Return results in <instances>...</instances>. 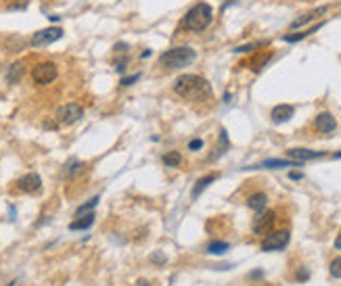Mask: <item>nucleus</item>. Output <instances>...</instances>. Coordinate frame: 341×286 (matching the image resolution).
Here are the masks:
<instances>
[{
    "label": "nucleus",
    "mask_w": 341,
    "mask_h": 286,
    "mask_svg": "<svg viewBox=\"0 0 341 286\" xmlns=\"http://www.w3.org/2000/svg\"><path fill=\"white\" fill-rule=\"evenodd\" d=\"M327 11H329L327 6H318V9H312V11H310V13H306V15H301L299 19H295V21H293V23H291V29H299L301 25H306V23H310V21H314L316 17H322V15L327 13Z\"/></svg>",
    "instance_id": "nucleus-13"
},
{
    "label": "nucleus",
    "mask_w": 341,
    "mask_h": 286,
    "mask_svg": "<svg viewBox=\"0 0 341 286\" xmlns=\"http://www.w3.org/2000/svg\"><path fill=\"white\" fill-rule=\"evenodd\" d=\"M335 249H339V251H341V234L335 238Z\"/></svg>",
    "instance_id": "nucleus-38"
},
{
    "label": "nucleus",
    "mask_w": 341,
    "mask_h": 286,
    "mask_svg": "<svg viewBox=\"0 0 341 286\" xmlns=\"http://www.w3.org/2000/svg\"><path fill=\"white\" fill-rule=\"evenodd\" d=\"M40 186H42V177L38 174H25L17 180V188L21 192H36L40 190Z\"/></svg>",
    "instance_id": "nucleus-10"
},
{
    "label": "nucleus",
    "mask_w": 341,
    "mask_h": 286,
    "mask_svg": "<svg viewBox=\"0 0 341 286\" xmlns=\"http://www.w3.org/2000/svg\"><path fill=\"white\" fill-rule=\"evenodd\" d=\"M228 146H230V142H228V134H226V130H220V142L216 144V153L209 154V161H214V159L222 157V154L228 151Z\"/></svg>",
    "instance_id": "nucleus-18"
},
{
    "label": "nucleus",
    "mask_w": 341,
    "mask_h": 286,
    "mask_svg": "<svg viewBox=\"0 0 341 286\" xmlns=\"http://www.w3.org/2000/svg\"><path fill=\"white\" fill-rule=\"evenodd\" d=\"M44 128L46 130H57V121H44Z\"/></svg>",
    "instance_id": "nucleus-36"
},
{
    "label": "nucleus",
    "mask_w": 341,
    "mask_h": 286,
    "mask_svg": "<svg viewBox=\"0 0 341 286\" xmlns=\"http://www.w3.org/2000/svg\"><path fill=\"white\" fill-rule=\"evenodd\" d=\"M199 149H203V140L201 138H195V140L189 142V151H199Z\"/></svg>",
    "instance_id": "nucleus-33"
},
{
    "label": "nucleus",
    "mask_w": 341,
    "mask_h": 286,
    "mask_svg": "<svg viewBox=\"0 0 341 286\" xmlns=\"http://www.w3.org/2000/svg\"><path fill=\"white\" fill-rule=\"evenodd\" d=\"M320 27H322V23H318V25H314L312 29H306V32H297V34H287V36H283V40H285V42H299V40H304V38H308L310 34L318 32Z\"/></svg>",
    "instance_id": "nucleus-21"
},
{
    "label": "nucleus",
    "mask_w": 341,
    "mask_h": 286,
    "mask_svg": "<svg viewBox=\"0 0 341 286\" xmlns=\"http://www.w3.org/2000/svg\"><path fill=\"white\" fill-rule=\"evenodd\" d=\"M92 223H95V213H84V215H77V220H73L69 223V230H88Z\"/></svg>",
    "instance_id": "nucleus-16"
},
{
    "label": "nucleus",
    "mask_w": 341,
    "mask_h": 286,
    "mask_svg": "<svg viewBox=\"0 0 341 286\" xmlns=\"http://www.w3.org/2000/svg\"><path fill=\"white\" fill-rule=\"evenodd\" d=\"M195 59H197V52L191 46H176V48H170L159 57V67L172 71V69L189 67L191 63H195Z\"/></svg>",
    "instance_id": "nucleus-3"
},
{
    "label": "nucleus",
    "mask_w": 341,
    "mask_h": 286,
    "mask_svg": "<svg viewBox=\"0 0 341 286\" xmlns=\"http://www.w3.org/2000/svg\"><path fill=\"white\" fill-rule=\"evenodd\" d=\"M164 163H166L168 167H178V165L182 163L180 153H178V151H170V153H166V154H164Z\"/></svg>",
    "instance_id": "nucleus-23"
},
{
    "label": "nucleus",
    "mask_w": 341,
    "mask_h": 286,
    "mask_svg": "<svg viewBox=\"0 0 341 286\" xmlns=\"http://www.w3.org/2000/svg\"><path fill=\"white\" fill-rule=\"evenodd\" d=\"M268 61H270V52H264V55H260V57H255V59L251 61V63H249V67L253 69V71H260V69H262V67H264V65L268 63Z\"/></svg>",
    "instance_id": "nucleus-24"
},
{
    "label": "nucleus",
    "mask_w": 341,
    "mask_h": 286,
    "mask_svg": "<svg viewBox=\"0 0 341 286\" xmlns=\"http://www.w3.org/2000/svg\"><path fill=\"white\" fill-rule=\"evenodd\" d=\"M266 205H268V197L264 195V192H255V195H251L249 198H247V207H249L251 211L262 213L266 209Z\"/></svg>",
    "instance_id": "nucleus-14"
},
{
    "label": "nucleus",
    "mask_w": 341,
    "mask_h": 286,
    "mask_svg": "<svg viewBox=\"0 0 341 286\" xmlns=\"http://www.w3.org/2000/svg\"><path fill=\"white\" fill-rule=\"evenodd\" d=\"M216 177H218L216 174H209V176H203V177H201V180H197L195 188H193V192H191V195H193V198H197V197L201 195V192H203V190H205V188L209 186V184H212V182H216Z\"/></svg>",
    "instance_id": "nucleus-20"
},
{
    "label": "nucleus",
    "mask_w": 341,
    "mask_h": 286,
    "mask_svg": "<svg viewBox=\"0 0 341 286\" xmlns=\"http://www.w3.org/2000/svg\"><path fill=\"white\" fill-rule=\"evenodd\" d=\"M291 241V234L289 230H276V232H270V234H266V238L262 241V251L266 253H274V251H283L287 244H289Z\"/></svg>",
    "instance_id": "nucleus-5"
},
{
    "label": "nucleus",
    "mask_w": 341,
    "mask_h": 286,
    "mask_svg": "<svg viewBox=\"0 0 341 286\" xmlns=\"http://www.w3.org/2000/svg\"><path fill=\"white\" fill-rule=\"evenodd\" d=\"M128 63H130L128 55H123V57H118V59H115V69H118L120 73H123V71H126V67H128Z\"/></svg>",
    "instance_id": "nucleus-29"
},
{
    "label": "nucleus",
    "mask_w": 341,
    "mask_h": 286,
    "mask_svg": "<svg viewBox=\"0 0 341 286\" xmlns=\"http://www.w3.org/2000/svg\"><path fill=\"white\" fill-rule=\"evenodd\" d=\"M230 249L228 242H222V241H216V242H209L207 244V253L209 255H224Z\"/></svg>",
    "instance_id": "nucleus-22"
},
{
    "label": "nucleus",
    "mask_w": 341,
    "mask_h": 286,
    "mask_svg": "<svg viewBox=\"0 0 341 286\" xmlns=\"http://www.w3.org/2000/svg\"><path fill=\"white\" fill-rule=\"evenodd\" d=\"M146 57H151V50H143L141 52V59H146Z\"/></svg>",
    "instance_id": "nucleus-39"
},
{
    "label": "nucleus",
    "mask_w": 341,
    "mask_h": 286,
    "mask_svg": "<svg viewBox=\"0 0 341 286\" xmlns=\"http://www.w3.org/2000/svg\"><path fill=\"white\" fill-rule=\"evenodd\" d=\"M57 75H59V69L55 63H50V61H42V63H38L32 69V80L38 86H49V84H52L57 80Z\"/></svg>",
    "instance_id": "nucleus-4"
},
{
    "label": "nucleus",
    "mask_w": 341,
    "mask_h": 286,
    "mask_svg": "<svg viewBox=\"0 0 341 286\" xmlns=\"http://www.w3.org/2000/svg\"><path fill=\"white\" fill-rule=\"evenodd\" d=\"M97 205H98V197L90 198L88 203H84V205H80V207H77V211H75V218H77V215H84V213H90V211L95 209Z\"/></svg>",
    "instance_id": "nucleus-25"
},
{
    "label": "nucleus",
    "mask_w": 341,
    "mask_h": 286,
    "mask_svg": "<svg viewBox=\"0 0 341 286\" xmlns=\"http://www.w3.org/2000/svg\"><path fill=\"white\" fill-rule=\"evenodd\" d=\"M287 157L297 161V163H304V161H310V159L324 157V153L322 151H308V149H289L287 151Z\"/></svg>",
    "instance_id": "nucleus-11"
},
{
    "label": "nucleus",
    "mask_w": 341,
    "mask_h": 286,
    "mask_svg": "<svg viewBox=\"0 0 341 286\" xmlns=\"http://www.w3.org/2000/svg\"><path fill=\"white\" fill-rule=\"evenodd\" d=\"M138 80H141V73H134V75H130V77H123V80H122L120 84H122L123 88H126V86H132V84L138 82Z\"/></svg>",
    "instance_id": "nucleus-32"
},
{
    "label": "nucleus",
    "mask_w": 341,
    "mask_h": 286,
    "mask_svg": "<svg viewBox=\"0 0 341 286\" xmlns=\"http://www.w3.org/2000/svg\"><path fill=\"white\" fill-rule=\"evenodd\" d=\"M289 180H293V182H295V180H304V174H301V172H291L289 174Z\"/></svg>",
    "instance_id": "nucleus-35"
},
{
    "label": "nucleus",
    "mask_w": 341,
    "mask_h": 286,
    "mask_svg": "<svg viewBox=\"0 0 341 286\" xmlns=\"http://www.w3.org/2000/svg\"><path fill=\"white\" fill-rule=\"evenodd\" d=\"M61 38H63V29L52 25V27H44L40 32H36L32 36V40H29V44H32L34 48H42V46H49L52 42L61 40Z\"/></svg>",
    "instance_id": "nucleus-7"
},
{
    "label": "nucleus",
    "mask_w": 341,
    "mask_h": 286,
    "mask_svg": "<svg viewBox=\"0 0 341 286\" xmlns=\"http://www.w3.org/2000/svg\"><path fill=\"white\" fill-rule=\"evenodd\" d=\"M174 92L184 100H207L212 96V86L205 77L184 73L174 82Z\"/></svg>",
    "instance_id": "nucleus-1"
},
{
    "label": "nucleus",
    "mask_w": 341,
    "mask_h": 286,
    "mask_svg": "<svg viewBox=\"0 0 341 286\" xmlns=\"http://www.w3.org/2000/svg\"><path fill=\"white\" fill-rule=\"evenodd\" d=\"M128 50H130V46H128L126 42H118V44L113 46V52H115V55H126Z\"/></svg>",
    "instance_id": "nucleus-31"
},
{
    "label": "nucleus",
    "mask_w": 341,
    "mask_h": 286,
    "mask_svg": "<svg viewBox=\"0 0 341 286\" xmlns=\"http://www.w3.org/2000/svg\"><path fill=\"white\" fill-rule=\"evenodd\" d=\"M212 21H214L212 6H209L207 2H197L195 6H191V9L187 11V15L182 17L180 27L199 34V32H203V29H207L209 25H212Z\"/></svg>",
    "instance_id": "nucleus-2"
},
{
    "label": "nucleus",
    "mask_w": 341,
    "mask_h": 286,
    "mask_svg": "<svg viewBox=\"0 0 341 286\" xmlns=\"http://www.w3.org/2000/svg\"><path fill=\"white\" fill-rule=\"evenodd\" d=\"M9 286H15V282H11V284H9Z\"/></svg>",
    "instance_id": "nucleus-41"
},
{
    "label": "nucleus",
    "mask_w": 341,
    "mask_h": 286,
    "mask_svg": "<svg viewBox=\"0 0 341 286\" xmlns=\"http://www.w3.org/2000/svg\"><path fill=\"white\" fill-rule=\"evenodd\" d=\"M149 259H151V264H155V265H164L166 261H168V257H166V255L161 253V251H153Z\"/></svg>",
    "instance_id": "nucleus-26"
},
{
    "label": "nucleus",
    "mask_w": 341,
    "mask_h": 286,
    "mask_svg": "<svg viewBox=\"0 0 341 286\" xmlns=\"http://www.w3.org/2000/svg\"><path fill=\"white\" fill-rule=\"evenodd\" d=\"M84 115V109L77 103H67V105H61L57 109V123L59 126H72V123L80 121Z\"/></svg>",
    "instance_id": "nucleus-6"
},
{
    "label": "nucleus",
    "mask_w": 341,
    "mask_h": 286,
    "mask_svg": "<svg viewBox=\"0 0 341 286\" xmlns=\"http://www.w3.org/2000/svg\"><path fill=\"white\" fill-rule=\"evenodd\" d=\"M258 167H266V169H281V167H301V163H297V161H285V159H266L262 161V163Z\"/></svg>",
    "instance_id": "nucleus-17"
},
{
    "label": "nucleus",
    "mask_w": 341,
    "mask_h": 286,
    "mask_svg": "<svg viewBox=\"0 0 341 286\" xmlns=\"http://www.w3.org/2000/svg\"><path fill=\"white\" fill-rule=\"evenodd\" d=\"M331 276L333 278H341V257H335L331 261Z\"/></svg>",
    "instance_id": "nucleus-27"
},
{
    "label": "nucleus",
    "mask_w": 341,
    "mask_h": 286,
    "mask_svg": "<svg viewBox=\"0 0 341 286\" xmlns=\"http://www.w3.org/2000/svg\"><path fill=\"white\" fill-rule=\"evenodd\" d=\"M136 286H151V282L146 278H141V280H136Z\"/></svg>",
    "instance_id": "nucleus-37"
},
{
    "label": "nucleus",
    "mask_w": 341,
    "mask_h": 286,
    "mask_svg": "<svg viewBox=\"0 0 341 286\" xmlns=\"http://www.w3.org/2000/svg\"><path fill=\"white\" fill-rule=\"evenodd\" d=\"M314 128L318 130L320 134H333V132H335V128H337V121H335V117H333L329 111H322V113L316 115Z\"/></svg>",
    "instance_id": "nucleus-9"
},
{
    "label": "nucleus",
    "mask_w": 341,
    "mask_h": 286,
    "mask_svg": "<svg viewBox=\"0 0 341 286\" xmlns=\"http://www.w3.org/2000/svg\"><path fill=\"white\" fill-rule=\"evenodd\" d=\"M264 42H251V44H245V46H237L235 52H249V50H255V48H262Z\"/></svg>",
    "instance_id": "nucleus-28"
},
{
    "label": "nucleus",
    "mask_w": 341,
    "mask_h": 286,
    "mask_svg": "<svg viewBox=\"0 0 341 286\" xmlns=\"http://www.w3.org/2000/svg\"><path fill=\"white\" fill-rule=\"evenodd\" d=\"M293 113H295L293 105H276L272 113H270V119H272V123H285L293 117Z\"/></svg>",
    "instance_id": "nucleus-12"
},
{
    "label": "nucleus",
    "mask_w": 341,
    "mask_h": 286,
    "mask_svg": "<svg viewBox=\"0 0 341 286\" xmlns=\"http://www.w3.org/2000/svg\"><path fill=\"white\" fill-rule=\"evenodd\" d=\"M23 73H25V67H23L21 61H15V63L6 69V82L9 84H19Z\"/></svg>",
    "instance_id": "nucleus-15"
},
{
    "label": "nucleus",
    "mask_w": 341,
    "mask_h": 286,
    "mask_svg": "<svg viewBox=\"0 0 341 286\" xmlns=\"http://www.w3.org/2000/svg\"><path fill=\"white\" fill-rule=\"evenodd\" d=\"M274 220H276V213L274 211H262L258 218L253 220V223H251L253 234H258V236L268 234V232L272 230V226H274Z\"/></svg>",
    "instance_id": "nucleus-8"
},
{
    "label": "nucleus",
    "mask_w": 341,
    "mask_h": 286,
    "mask_svg": "<svg viewBox=\"0 0 341 286\" xmlns=\"http://www.w3.org/2000/svg\"><path fill=\"white\" fill-rule=\"evenodd\" d=\"M295 280H297V282H308V280H310V272H308L306 267H299L297 274H295Z\"/></svg>",
    "instance_id": "nucleus-30"
},
{
    "label": "nucleus",
    "mask_w": 341,
    "mask_h": 286,
    "mask_svg": "<svg viewBox=\"0 0 341 286\" xmlns=\"http://www.w3.org/2000/svg\"><path fill=\"white\" fill-rule=\"evenodd\" d=\"M249 278L251 280H260V278H264V272H262V269H253V272L249 274Z\"/></svg>",
    "instance_id": "nucleus-34"
},
{
    "label": "nucleus",
    "mask_w": 341,
    "mask_h": 286,
    "mask_svg": "<svg viewBox=\"0 0 341 286\" xmlns=\"http://www.w3.org/2000/svg\"><path fill=\"white\" fill-rule=\"evenodd\" d=\"M335 159H341V153H337V154H335Z\"/></svg>",
    "instance_id": "nucleus-40"
},
{
    "label": "nucleus",
    "mask_w": 341,
    "mask_h": 286,
    "mask_svg": "<svg viewBox=\"0 0 341 286\" xmlns=\"http://www.w3.org/2000/svg\"><path fill=\"white\" fill-rule=\"evenodd\" d=\"M84 165L82 161H77V159H69L67 163H65V167H63V176L65 177H75L77 174H82L84 172Z\"/></svg>",
    "instance_id": "nucleus-19"
}]
</instances>
